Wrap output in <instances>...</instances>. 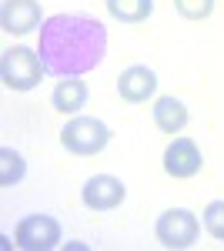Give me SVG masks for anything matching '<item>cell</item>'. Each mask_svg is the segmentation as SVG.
Returning <instances> with one entry per match:
<instances>
[{"instance_id":"cell-1","label":"cell","mask_w":224,"mask_h":251,"mask_svg":"<svg viewBox=\"0 0 224 251\" xmlns=\"http://www.w3.org/2000/svg\"><path fill=\"white\" fill-rule=\"evenodd\" d=\"M37 54L44 71L54 77H80L107 54V30L87 14H54L40 27Z\"/></svg>"},{"instance_id":"cell-2","label":"cell","mask_w":224,"mask_h":251,"mask_svg":"<svg viewBox=\"0 0 224 251\" xmlns=\"http://www.w3.org/2000/svg\"><path fill=\"white\" fill-rule=\"evenodd\" d=\"M44 74H47L44 71V60L30 47H10L0 57V77H3V87H10V91H20V94L24 91H34Z\"/></svg>"},{"instance_id":"cell-3","label":"cell","mask_w":224,"mask_h":251,"mask_svg":"<svg viewBox=\"0 0 224 251\" xmlns=\"http://www.w3.org/2000/svg\"><path fill=\"white\" fill-rule=\"evenodd\" d=\"M60 144L71 154H80V157L100 154L111 144V127L100 117H71L60 131Z\"/></svg>"},{"instance_id":"cell-4","label":"cell","mask_w":224,"mask_h":251,"mask_svg":"<svg viewBox=\"0 0 224 251\" xmlns=\"http://www.w3.org/2000/svg\"><path fill=\"white\" fill-rule=\"evenodd\" d=\"M154 234H157V241H161L164 248L181 251V248H191V245L198 241L201 221H198V214L187 211V208H168V211L157 218Z\"/></svg>"},{"instance_id":"cell-5","label":"cell","mask_w":224,"mask_h":251,"mask_svg":"<svg viewBox=\"0 0 224 251\" xmlns=\"http://www.w3.org/2000/svg\"><path fill=\"white\" fill-rule=\"evenodd\" d=\"M14 245L24 251H50L60 245V225L50 214H27L14 228Z\"/></svg>"},{"instance_id":"cell-6","label":"cell","mask_w":224,"mask_h":251,"mask_svg":"<svg viewBox=\"0 0 224 251\" xmlns=\"http://www.w3.org/2000/svg\"><path fill=\"white\" fill-rule=\"evenodd\" d=\"M124 198H127V188L114 174H94V177L84 181V188H80V201L91 211H114V208H121Z\"/></svg>"},{"instance_id":"cell-7","label":"cell","mask_w":224,"mask_h":251,"mask_svg":"<svg viewBox=\"0 0 224 251\" xmlns=\"http://www.w3.org/2000/svg\"><path fill=\"white\" fill-rule=\"evenodd\" d=\"M201 164H204L201 148L191 137H174L164 148V171L171 177H194V174L201 171Z\"/></svg>"},{"instance_id":"cell-8","label":"cell","mask_w":224,"mask_h":251,"mask_svg":"<svg viewBox=\"0 0 224 251\" xmlns=\"http://www.w3.org/2000/svg\"><path fill=\"white\" fill-rule=\"evenodd\" d=\"M0 24L7 34H30L34 27H44V14H40L37 0H3L0 7Z\"/></svg>"},{"instance_id":"cell-9","label":"cell","mask_w":224,"mask_h":251,"mask_svg":"<svg viewBox=\"0 0 224 251\" xmlns=\"http://www.w3.org/2000/svg\"><path fill=\"white\" fill-rule=\"evenodd\" d=\"M154 91H157V74L144 64H134L117 77V94L127 104H144L148 97H154Z\"/></svg>"},{"instance_id":"cell-10","label":"cell","mask_w":224,"mask_h":251,"mask_svg":"<svg viewBox=\"0 0 224 251\" xmlns=\"http://www.w3.org/2000/svg\"><path fill=\"white\" fill-rule=\"evenodd\" d=\"M150 114H154L157 131H164V134H181L187 124V107L177 97H157L154 107H150Z\"/></svg>"},{"instance_id":"cell-11","label":"cell","mask_w":224,"mask_h":251,"mask_svg":"<svg viewBox=\"0 0 224 251\" xmlns=\"http://www.w3.org/2000/svg\"><path fill=\"white\" fill-rule=\"evenodd\" d=\"M50 104H54V111H60V114H77L87 104V84L77 80V77H60V84L54 87V94H50Z\"/></svg>"},{"instance_id":"cell-12","label":"cell","mask_w":224,"mask_h":251,"mask_svg":"<svg viewBox=\"0 0 224 251\" xmlns=\"http://www.w3.org/2000/svg\"><path fill=\"white\" fill-rule=\"evenodd\" d=\"M107 14L121 24H144L154 14V0H107Z\"/></svg>"},{"instance_id":"cell-13","label":"cell","mask_w":224,"mask_h":251,"mask_svg":"<svg viewBox=\"0 0 224 251\" xmlns=\"http://www.w3.org/2000/svg\"><path fill=\"white\" fill-rule=\"evenodd\" d=\"M24 174H27V161L14 148H0V184L14 188L17 181H24Z\"/></svg>"},{"instance_id":"cell-14","label":"cell","mask_w":224,"mask_h":251,"mask_svg":"<svg viewBox=\"0 0 224 251\" xmlns=\"http://www.w3.org/2000/svg\"><path fill=\"white\" fill-rule=\"evenodd\" d=\"M204 231L211 234V238H218V241H224V201H211L204 208Z\"/></svg>"},{"instance_id":"cell-15","label":"cell","mask_w":224,"mask_h":251,"mask_svg":"<svg viewBox=\"0 0 224 251\" xmlns=\"http://www.w3.org/2000/svg\"><path fill=\"white\" fill-rule=\"evenodd\" d=\"M174 10L184 20H204L214 10V0H174Z\"/></svg>"}]
</instances>
